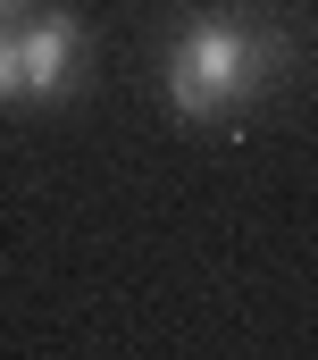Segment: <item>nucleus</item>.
I'll use <instances>...</instances> for the list:
<instances>
[{
    "label": "nucleus",
    "mask_w": 318,
    "mask_h": 360,
    "mask_svg": "<svg viewBox=\"0 0 318 360\" xmlns=\"http://www.w3.org/2000/svg\"><path fill=\"white\" fill-rule=\"evenodd\" d=\"M276 68H285V34L218 8V17H193L167 42V101H176V117L210 126V117H235L251 92H268Z\"/></svg>",
    "instance_id": "nucleus-1"
},
{
    "label": "nucleus",
    "mask_w": 318,
    "mask_h": 360,
    "mask_svg": "<svg viewBox=\"0 0 318 360\" xmlns=\"http://www.w3.org/2000/svg\"><path fill=\"white\" fill-rule=\"evenodd\" d=\"M17 68H25V101L68 92L84 68V25L76 17H25L17 25Z\"/></svg>",
    "instance_id": "nucleus-2"
},
{
    "label": "nucleus",
    "mask_w": 318,
    "mask_h": 360,
    "mask_svg": "<svg viewBox=\"0 0 318 360\" xmlns=\"http://www.w3.org/2000/svg\"><path fill=\"white\" fill-rule=\"evenodd\" d=\"M0 101H25V68H17V25L0 17Z\"/></svg>",
    "instance_id": "nucleus-3"
},
{
    "label": "nucleus",
    "mask_w": 318,
    "mask_h": 360,
    "mask_svg": "<svg viewBox=\"0 0 318 360\" xmlns=\"http://www.w3.org/2000/svg\"><path fill=\"white\" fill-rule=\"evenodd\" d=\"M17 8H25V0H0V17H17Z\"/></svg>",
    "instance_id": "nucleus-4"
}]
</instances>
